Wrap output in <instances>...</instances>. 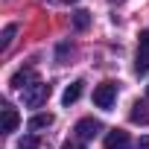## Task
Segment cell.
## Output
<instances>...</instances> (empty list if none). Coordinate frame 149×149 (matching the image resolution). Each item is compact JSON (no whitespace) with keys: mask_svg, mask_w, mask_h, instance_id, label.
I'll return each mask as SVG.
<instances>
[{"mask_svg":"<svg viewBox=\"0 0 149 149\" xmlns=\"http://www.w3.org/2000/svg\"><path fill=\"white\" fill-rule=\"evenodd\" d=\"M35 82H38V76H35V70H32V67H21V70L15 73V76H12V82H9V85H12L15 91H21V88L26 91V88H32Z\"/></svg>","mask_w":149,"mask_h":149,"instance_id":"5b68a950","label":"cell"},{"mask_svg":"<svg viewBox=\"0 0 149 149\" xmlns=\"http://www.w3.org/2000/svg\"><path fill=\"white\" fill-rule=\"evenodd\" d=\"M88 24H91V12L76 9V15H73V26H76V29H88Z\"/></svg>","mask_w":149,"mask_h":149,"instance_id":"30bf717a","label":"cell"},{"mask_svg":"<svg viewBox=\"0 0 149 149\" xmlns=\"http://www.w3.org/2000/svg\"><path fill=\"white\" fill-rule=\"evenodd\" d=\"M137 73H146L149 70V32H140L137 38V61H134Z\"/></svg>","mask_w":149,"mask_h":149,"instance_id":"277c9868","label":"cell"},{"mask_svg":"<svg viewBox=\"0 0 149 149\" xmlns=\"http://www.w3.org/2000/svg\"><path fill=\"white\" fill-rule=\"evenodd\" d=\"M73 132H76L82 140H94V137L102 132V123H100V120H94V117H85V120H79V123H76V129H73Z\"/></svg>","mask_w":149,"mask_h":149,"instance_id":"3957f363","label":"cell"},{"mask_svg":"<svg viewBox=\"0 0 149 149\" xmlns=\"http://www.w3.org/2000/svg\"><path fill=\"white\" fill-rule=\"evenodd\" d=\"M129 132H120V129H114V132H108V137H105V149H129Z\"/></svg>","mask_w":149,"mask_h":149,"instance_id":"52a82bcc","label":"cell"},{"mask_svg":"<svg viewBox=\"0 0 149 149\" xmlns=\"http://www.w3.org/2000/svg\"><path fill=\"white\" fill-rule=\"evenodd\" d=\"M146 97H149V85H146Z\"/></svg>","mask_w":149,"mask_h":149,"instance_id":"2e32d148","label":"cell"},{"mask_svg":"<svg viewBox=\"0 0 149 149\" xmlns=\"http://www.w3.org/2000/svg\"><path fill=\"white\" fill-rule=\"evenodd\" d=\"M15 32H18V26H15V24H9V26L3 29V35H0V50H9V44H12Z\"/></svg>","mask_w":149,"mask_h":149,"instance_id":"8fae6325","label":"cell"},{"mask_svg":"<svg viewBox=\"0 0 149 149\" xmlns=\"http://www.w3.org/2000/svg\"><path fill=\"white\" fill-rule=\"evenodd\" d=\"M18 123H21V114L12 108V105H3V114H0V132H15L18 129Z\"/></svg>","mask_w":149,"mask_h":149,"instance_id":"8992f818","label":"cell"},{"mask_svg":"<svg viewBox=\"0 0 149 149\" xmlns=\"http://www.w3.org/2000/svg\"><path fill=\"white\" fill-rule=\"evenodd\" d=\"M53 3H76V0H53Z\"/></svg>","mask_w":149,"mask_h":149,"instance_id":"9a60e30c","label":"cell"},{"mask_svg":"<svg viewBox=\"0 0 149 149\" xmlns=\"http://www.w3.org/2000/svg\"><path fill=\"white\" fill-rule=\"evenodd\" d=\"M61 149H85V146H82V143H64Z\"/></svg>","mask_w":149,"mask_h":149,"instance_id":"5bb4252c","label":"cell"},{"mask_svg":"<svg viewBox=\"0 0 149 149\" xmlns=\"http://www.w3.org/2000/svg\"><path fill=\"white\" fill-rule=\"evenodd\" d=\"M114 102H117V85L114 82H102V85L94 88V105L97 108H105L108 111Z\"/></svg>","mask_w":149,"mask_h":149,"instance_id":"7a4b0ae2","label":"cell"},{"mask_svg":"<svg viewBox=\"0 0 149 149\" xmlns=\"http://www.w3.org/2000/svg\"><path fill=\"white\" fill-rule=\"evenodd\" d=\"M53 114H35V117H29V129L32 132H38V129H47V126H53Z\"/></svg>","mask_w":149,"mask_h":149,"instance_id":"9c48e42d","label":"cell"},{"mask_svg":"<svg viewBox=\"0 0 149 149\" xmlns=\"http://www.w3.org/2000/svg\"><path fill=\"white\" fill-rule=\"evenodd\" d=\"M79 97H82V82H70V85L64 88V94H61V102H64V105H73Z\"/></svg>","mask_w":149,"mask_h":149,"instance_id":"ba28073f","label":"cell"},{"mask_svg":"<svg viewBox=\"0 0 149 149\" xmlns=\"http://www.w3.org/2000/svg\"><path fill=\"white\" fill-rule=\"evenodd\" d=\"M137 149H149V134H143V137L137 140Z\"/></svg>","mask_w":149,"mask_h":149,"instance_id":"4fadbf2b","label":"cell"},{"mask_svg":"<svg viewBox=\"0 0 149 149\" xmlns=\"http://www.w3.org/2000/svg\"><path fill=\"white\" fill-rule=\"evenodd\" d=\"M47 100H50V85H47V82H35L32 88L24 91V105H26V108H38V105H44Z\"/></svg>","mask_w":149,"mask_h":149,"instance_id":"6da1fadb","label":"cell"},{"mask_svg":"<svg viewBox=\"0 0 149 149\" xmlns=\"http://www.w3.org/2000/svg\"><path fill=\"white\" fill-rule=\"evenodd\" d=\"M41 143H38V137L35 134H24L21 140H18V149H38Z\"/></svg>","mask_w":149,"mask_h":149,"instance_id":"7c38bea8","label":"cell"}]
</instances>
